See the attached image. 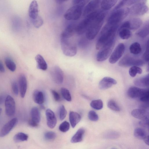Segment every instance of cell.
<instances>
[{"mask_svg":"<svg viewBox=\"0 0 149 149\" xmlns=\"http://www.w3.org/2000/svg\"><path fill=\"white\" fill-rule=\"evenodd\" d=\"M88 0H74L72 1L73 6L69 8L65 13L64 16L68 20H77L82 14L85 5Z\"/></svg>","mask_w":149,"mask_h":149,"instance_id":"6da1fadb","label":"cell"},{"mask_svg":"<svg viewBox=\"0 0 149 149\" xmlns=\"http://www.w3.org/2000/svg\"><path fill=\"white\" fill-rule=\"evenodd\" d=\"M118 26H111L107 24L103 28L96 43V49H100L114 36Z\"/></svg>","mask_w":149,"mask_h":149,"instance_id":"7a4b0ae2","label":"cell"},{"mask_svg":"<svg viewBox=\"0 0 149 149\" xmlns=\"http://www.w3.org/2000/svg\"><path fill=\"white\" fill-rule=\"evenodd\" d=\"M106 13L101 11L93 21L86 32V36L89 40L93 39L99 32L104 22Z\"/></svg>","mask_w":149,"mask_h":149,"instance_id":"3957f363","label":"cell"},{"mask_svg":"<svg viewBox=\"0 0 149 149\" xmlns=\"http://www.w3.org/2000/svg\"><path fill=\"white\" fill-rule=\"evenodd\" d=\"M130 13L129 8L124 7L113 10L109 17L107 23L112 26H119L120 23Z\"/></svg>","mask_w":149,"mask_h":149,"instance_id":"277c9868","label":"cell"},{"mask_svg":"<svg viewBox=\"0 0 149 149\" xmlns=\"http://www.w3.org/2000/svg\"><path fill=\"white\" fill-rule=\"evenodd\" d=\"M116 40L115 35L100 49L96 56V60L97 61H103L109 58L114 48Z\"/></svg>","mask_w":149,"mask_h":149,"instance_id":"5b68a950","label":"cell"},{"mask_svg":"<svg viewBox=\"0 0 149 149\" xmlns=\"http://www.w3.org/2000/svg\"><path fill=\"white\" fill-rule=\"evenodd\" d=\"M101 11L95 10L86 16L76 27V32L81 35L86 32L91 24Z\"/></svg>","mask_w":149,"mask_h":149,"instance_id":"8992f818","label":"cell"},{"mask_svg":"<svg viewBox=\"0 0 149 149\" xmlns=\"http://www.w3.org/2000/svg\"><path fill=\"white\" fill-rule=\"evenodd\" d=\"M60 41L61 49L65 55L72 57L76 54L77 51V47L71 42L68 39L61 37Z\"/></svg>","mask_w":149,"mask_h":149,"instance_id":"52a82bcc","label":"cell"},{"mask_svg":"<svg viewBox=\"0 0 149 149\" xmlns=\"http://www.w3.org/2000/svg\"><path fill=\"white\" fill-rule=\"evenodd\" d=\"M144 0H139L130 7L129 13L134 16L144 15L148 11V8Z\"/></svg>","mask_w":149,"mask_h":149,"instance_id":"ba28073f","label":"cell"},{"mask_svg":"<svg viewBox=\"0 0 149 149\" xmlns=\"http://www.w3.org/2000/svg\"><path fill=\"white\" fill-rule=\"evenodd\" d=\"M145 63L143 60L135 58L129 56H125L122 58L118 62V65L121 67H128L130 66H141Z\"/></svg>","mask_w":149,"mask_h":149,"instance_id":"9c48e42d","label":"cell"},{"mask_svg":"<svg viewBox=\"0 0 149 149\" xmlns=\"http://www.w3.org/2000/svg\"><path fill=\"white\" fill-rule=\"evenodd\" d=\"M142 21L139 18H134L124 22L120 26L119 30L126 29L134 30L139 28L142 25Z\"/></svg>","mask_w":149,"mask_h":149,"instance_id":"30bf717a","label":"cell"},{"mask_svg":"<svg viewBox=\"0 0 149 149\" xmlns=\"http://www.w3.org/2000/svg\"><path fill=\"white\" fill-rule=\"evenodd\" d=\"M125 46L123 43L119 44L116 47L109 58V62L111 64L117 62L122 57L125 52Z\"/></svg>","mask_w":149,"mask_h":149,"instance_id":"8fae6325","label":"cell"},{"mask_svg":"<svg viewBox=\"0 0 149 149\" xmlns=\"http://www.w3.org/2000/svg\"><path fill=\"white\" fill-rule=\"evenodd\" d=\"M5 111L6 115L12 117L15 111V103L13 98L10 95H7L5 101Z\"/></svg>","mask_w":149,"mask_h":149,"instance_id":"7c38bea8","label":"cell"},{"mask_svg":"<svg viewBox=\"0 0 149 149\" xmlns=\"http://www.w3.org/2000/svg\"><path fill=\"white\" fill-rule=\"evenodd\" d=\"M51 75L53 81L57 84L62 83L64 75L62 70L58 66L54 67L51 71Z\"/></svg>","mask_w":149,"mask_h":149,"instance_id":"4fadbf2b","label":"cell"},{"mask_svg":"<svg viewBox=\"0 0 149 149\" xmlns=\"http://www.w3.org/2000/svg\"><path fill=\"white\" fill-rule=\"evenodd\" d=\"M18 119L14 118L6 123L2 127L0 131V137H3L7 135L16 125Z\"/></svg>","mask_w":149,"mask_h":149,"instance_id":"5bb4252c","label":"cell"},{"mask_svg":"<svg viewBox=\"0 0 149 149\" xmlns=\"http://www.w3.org/2000/svg\"><path fill=\"white\" fill-rule=\"evenodd\" d=\"M100 1H101L99 0H93L89 1L84 8L82 13V16H86L95 11L98 6Z\"/></svg>","mask_w":149,"mask_h":149,"instance_id":"9a60e30c","label":"cell"},{"mask_svg":"<svg viewBox=\"0 0 149 149\" xmlns=\"http://www.w3.org/2000/svg\"><path fill=\"white\" fill-rule=\"evenodd\" d=\"M116 84V81L113 78L109 77H105L100 81L98 86L100 89L105 90Z\"/></svg>","mask_w":149,"mask_h":149,"instance_id":"2e32d148","label":"cell"},{"mask_svg":"<svg viewBox=\"0 0 149 149\" xmlns=\"http://www.w3.org/2000/svg\"><path fill=\"white\" fill-rule=\"evenodd\" d=\"M146 90V89H142L136 87L132 86L130 87L128 90L127 94L131 98H139Z\"/></svg>","mask_w":149,"mask_h":149,"instance_id":"e0dca14e","label":"cell"},{"mask_svg":"<svg viewBox=\"0 0 149 149\" xmlns=\"http://www.w3.org/2000/svg\"><path fill=\"white\" fill-rule=\"evenodd\" d=\"M19 90L22 98H24L27 89V81L25 75L20 74L18 79Z\"/></svg>","mask_w":149,"mask_h":149,"instance_id":"ac0fdd59","label":"cell"},{"mask_svg":"<svg viewBox=\"0 0 149 149\" xmlns=\"http://www.w3.org/2000/svg\"><path fill=\"white\" fill-rule=\"evenodd\" d=\"M47 124L49 127L54 128L57 123L56 118L53 111L50 109H47L45 112Z\"/></svg>","mask_w":149,"mask_h":149,"instance_id":"d6986e66","label":"cell"},{"mask_svg":"<svg viewBox=\"0 0 149 149\" xmlns=\"http://www.w3.org/2000/svg\"><path fill=\"white\" fill-rule=\"evenodd\" d=\"M38 5L36 1H33L31 3L29 8V15L31 20L36 18L38 15Z\"/></svg>","mask_w":149,"mask_h":149,"instance_id":"ffe728a7","label":"cell"},{"mask_svg":"<svg viewBox=\"0 0 149 149\" xmlns=\"http://www.w3.org/2000/svg\"><path fill=\"white\" fill-rule=\"evenodd\" d=\"M149 74L141 77L136 79L134 81V84L136 86L141 87H146L149 86Z\"/></svg>","mask_w":149,"mask_h":149,"instance_id":"44dd1931","label":"cell"},{"mask_svg":"<svg viewBox=\"0 0 149 149\" xmlns=\"http://www.w3.org/2000/svg\"><path fill=\"white\" fill-rule=\"evenodd\" d=\"M76 27L74 24L68 25L61 33V37L69 39L76 32Z\"/></svg>","mask_w":149,"mask_h":149,"instance_id":"7402d4cb","label":"cell"},{"mask_svg":"<svg viewBox=\"0 0 149 149\" xmlns=\"http://www.w3.org/2000/svg\"><path fill=\"white\" fill-rule=\"evenodd\" d=\"M69 120L72 128H74L79 122L81 119V116L77 112L71 111L69 113Z\"/></svg>","mask_w":149,"mask_h":149,"instance_id":"603a6c76","label":"cell"},{"mask_svg":"<svg viewBox=\"0 0 149 149\" xmlns=\"http://www.w3.org/2000/svg\"><path fill=\"white\" fill-rule=\"evenodd\" d=\"M37 63L38 68L43 70H46L47 68V64L43 57L40 55L38 54L35 57Z\"/></svg>","mask_w":149,"mask_h":149,"instance_id":"cb8c5ba5","label":"cell"},{"mask_svg":"<svg viewBox=\"0 0 149 149\" xmlns=\"http://www.w3.org/2000/svg\"><path fill=\"white\" fill-rule=\"evenodd\" d=\"M85 130L83 128H79L72 138L71 141L72 143L81 142L83 139Z\"/></svg>","mask_w":149,"mask_h":149,"instance_id":"d4e9b609","label":"cell"},{"mask_svg":"<svg viewBox=\"0 0 149 149\" xmlns=\"http://www.w3.org/2000/svg\"><path fill=\"white\" fill-rule=\"evenodd\" d=\"M33 98L34 102L39 104H42L45 101V97L43 93L38 90H35L33 92Z\"/></svg>","mask_w":149,"mask_h":149,"instance_id":"484cf974","label":"cell"},{"mask_svg":"<svg viewBox=\"0 0 149 149\" xmlns=\"http://www.w3.org/2000/svg\"><path fill=\"white\" fill-rule=\"evenodd\" d=\"M131 114L134 118L140 120L148 116L146 110L143 109H136L133 110L131 112Z\"/></svg>","mask_w":149,"mask_h":149,"instance_id":"4316f807","label":"cell"},{"mask_svg":"<svg viewBox=\"0 0 149 149\" xmlns=\"http://www.w3.org/2000/svg\"><path fill=\"white\" fill-rule=\"evenodd\" d=\"M118 0H102L100 1L102 9L104 10H107L111 9L116 3Z\"/></svg>","mask_w":149,"mask_h":149,"instance_id":"83f0119b","label":"cell"},{"mask_svg":"<svg viewBox=\"0 0 149 149\" xmlns=\"http://www.w3.org/2000/svg\"><path fill=\"white\" fill-rule=\"evenodd\" d=\"M149 24L148 21L136 33L138 36L142 38L146 37L149 33Z\"/></svg>","mask_w":149,"mask_h":149,"instance_id":"f1b7e54d","label":"cell"},{"mask_svg":"<svg viewBox=\"0 0 149 149\" xmlns=\"http://www.w3.org/2000/svg\"><path fill=\"white\" fill-rule=\"evenodd\" d=\"M139 1L136 0H123L120 1L115 7L114 8L113 10L123 8V7L125 6H128L133 5L137 3Z\"/></svg>","mask_w":149,"mask_h":149,"instance_id":"f546056e","label":"cell"},{"mask_svg":"<svg viewBox=\"0 0 149 149\" xmlns=\"http://www.w3.org/2000/svg\"><path fill=\"white\" fill-rule=\"evenodd\" d=\"M31 120L38 123L40 120V114L38 108L36 107L32 108L31 110Z\"/></svg>","mask_w":149,"mask_h":149,"instance_id":"4dcf8cb0","label":"cell"},{"mask_svg":"<svg viewBox=\"0 0 149 149\" xmlns=\"http://www.w3.org/2000/svg\"><path fill=\"white\" fill-rule=\"evenodd\" d=\"M130 52L134 55L140 54L142 51V49L140 44L138 42L132 43L129 47Z\"/></svg>","mask_w":149,"mask_h":149,"instance_id":"1f68e13d","label":"cell"},{"mask_svg":"<svg viewBox=\"0 0 149 149\" xmlns=\"http://www.w3.org/2000/svg\"><path fill=\"white\" fill-rule=\"evenodd\" d=\"M134 134L136 137L141 139H143L147 135L146 130L141 128H136L134 131Z\"/></svg>","mask_w":149,"mask_h":149,"instance_id":"d6a6232c","label":"cell"},{"mask_svg":"<svg viewBox=\"0 0 149 149\" xmlns=\"http://www.w3.org/2000/svg\"><path fill=\"white\" fill-rule=\"evenodd\" d=\"M28 136L26 134L22 132H19L14 136L13 140L15 142H18L24 141L27 140Z\"/></svg>","mask_w":149,"mask_h":149,"instance_id":"836d02e7","label":"cell"},{"mask_svg":"<svg viewBox=\"0 0 149 149\" xmlns=\"http://www.w3.org/2000/svg\"><path fill=\"white\" fill-rule=\"evenodd\" d=\"M132 33L130 31L127 29H123L119 30V36L122 39H127L132 36Z\"/></svg>","mask_w":149,"mask_h":149,"instance_id":"e575fe53","label":"cell"},{"mask_svg":"<svg viewBox=\"0 0 149 149\" xmlns=\"http://www.w3.org/2000/svg\"><path fill=\"white\" fill-rule=\"evenodd\" d=\"M5 62L8 69L12 72L15 71L16 68L15 63L11 59L7 57L5 58Z\"/></svg>","mask_w":149,"mask_h":149,"instance_id":"d590c367","label":"cell"},{"mask_svg":"<svg viewBox=\"0 0 149 149\" xmlns=\"http://www.w3.org/2000/svg\"><path fill=\"white\" fill-rule=\"evenodd\" d=\"M91 106L93 108L97 110L102 109L103 107V103L100 99L94 100L90 103Z\"/></svg>","mask_w":149,"mask_h":149,"instance_id":"8d00e7d4","label":"cell"},{"mask_svg":"<svg viewBox=\"0 0 149 149\" xmlns=\"http://www.w3.org/2000/svg\"><path fill=\"white\" fill-rule=\"evenodd\" d=\"M142 72L141 69L138 66H134L130 68L129 70V74L132 77H135L137 74H141Z\"/></svg>","mask_w":149,"mask_h":149,"instance_id":"74e56055","label":"cell"},{"mask_svg":"<svg viewBox=\"0 0 149 149\" xmlns=\"http://www.w3.org/2000/svg\"><path fill=\"white\" fill-rule=\"evenodd\" d=\"M107 107L109 109L113 111H119L120 110V107L116 102L113 100H111L108 102Z\"/></svg>","mask_w":149,"mask_h":149,"instance_id":"f35d334b","label":"cell"},{"mask_svg":"<svg viewBox=\"0 0 149 149\" xmlns=\"http://www.w3.org/2000/svg\"><path fill=\"white\" fill-rule=\"evenodd\" d=\"M119 134L118 132L115 131L111 130L106 132L104 134L105 138L108 139H114L118 138Z\"/></svg>","mask_w":149,"mask_h":149,"instance_id":"ab89813d","label":"cell"},{"mask_svg":"<svg viewBox=\"0 0 149 149\" xmlns=\"http://www.w3.org/2000/svg\"><path fill=\"white\" fill-rule=\"evenodd\" d=\"M61 92L62 96L66 100L70 102L72 100V97L69 91L65 88H62Z\"/></svg>","mask_w":149,"mask_h":149,"instance_id":"60d3db41","label":"cell"},{"mask_svg":"<svg viewBox=\"0 0 149 149\" xmlns=\"http://www.w3.org/2000/svg\"><path fill=\"white\" fill-rule=\"evenodd\" d=\"M31 20L33 26L37 28L40 27L43 23L42 18L39 15L36 19Z\"/></svg>","mask_w":149,"mask_h":149,"instance_id":"b9f144b4","label":"cell"},{"mask_svg":"<svg viewBox=\"0 0 149 149\" xmlns=\"http://www.w3.org/2000/svg\"><path fill=\"white\" fill-rule=\"evenodd\" d=\"M58 113L60 119L63 120L67 114L66 110L63 105H61L59 107Z\"/></svg>","mask_w":149,"mask_h":149,"instance_id":"7bdbcfd3","label":"cell"},{"mask_svg":"<svg viewBox=\"0 0 149 149\" xmlns=\"http://www.w3.org/2000/svg\"><path fill=\"white\" fill-rule=\"evenodd\" d=\"M70 128L69 123L67 121H64L62 122L59 125V130L63 132H65L68 131Z\"/></svg>","mask_w":149,"mask_h":149,"instance_id":"ee69618b","label":"cell"},{"mask_svg":"<svg viewBox=\"0 0 149 149\" xmlns=\"http://www.w3.org/2000/svg\"><path fill=\"white\" fill-rule=\"evenodd\" d=\"M88 116L89 119L93 121H97L99 119V116L94 111H90L88 113Z\"/></svg>","mask_w":149,"mask_h":149,"instance_id":"f6af8a7d","label":"cell"},{"mask_svg":"<svg viewBox=\"0 0 149 149\" xmlns=\"http://www.w3.org/2000/svg\"><path fill=\"white\" fill-rule=\"evenodd\" d=\"M139 124L142 127L146 128H149V118L148 116H146L141 120Z\"/></svg>","mask_w":149,"mask_h":149,"instance_id":"bcb514c9","label":"cell"},{"mask_svg":"<svg viewBox=\"0 0 149 149\" xmlns=\"http://www.w3.org/2000/svg\"><path fill=\"white\" fill-rule=\"evenodd\" d=\"M44 137L47 140H52L55 139L56 138V134L53 132H47L45 134Z\"/></svg>","mask_w":149,"mask_h":149,"instance_id":"7dc6e473","label":"cell"},{"mask_svg":"<svg viewBox=\"0 0 149 149\" xmlns=\"http://www.w3.org/2000/svg\"><path fill=\"white\" fill-rule=\"evenodd\" d=\"M12 89L13 94L15 95H17L19 93V88L18 84L15 81L12 83Z\"/></svg>","mask_w":149,"mask_h":149,"instance_id":"c3c4849f","label":"cell"},{"mask_svg":"<svg viewBox=\"0 0 149 149\" xmlns=\"http://www.w3.org/2000/svg\"><path fill=\"white\" fill-rule=\"evenodd\" d=\"M140 100L143 102H148L149 99V91L146 89L141 97L139 98Z\"/></svg>","mask_w":149,"mask_h":149,"instance_id":"681fc988","label":"cell"},{"mask_svg":"<svg viewBox=\"0 0 149 149\" xmlns=\"http://www.w3.org/2000/svg\"><path fill=\"white\" fill-rule=\"evenodd\" d=\"M143 58L144 60L147 62H148L149 58V49H148V40L146 43V49L143 54Z\"/></svg>","mask_w":149,"mask_h":149,"instance_id":"f907efd6","label":"cell"},{"mask_svg":"<svg viewBox=\"0 0 149 149\" xmlns=\"http://www.w3.org/2000/svg\"><path fill=\"white\" fill-rule=\"evenodd\" d=\"M51 91L55 100L56 101H60L61 98L58 93L56 91L53 90H52Z\"/></svg>","mask_w":149,"mask_h":149,"instance_id":"816d5d0a","label":"cell"},{"mask_svg":"<svg viewBox=\"0 0 149 149\" xmlns=\"http://www.w3.org/2000/svg\"><path fill=\"white\" fill-rule=\"evenodd\" d=\"M28 124L30 126L33 127H37L38 125V123H36L31 119L29 121Z\"/></svg>","mask_w":149,"mask_h":149,"instance_id":"f5cc1de1","label":"cell"},{"mask_svg":"<svg viewBox=\"0 0 149 149\" xmlns=\"http://www.w3.org/2000/svg\"><path fill=\"white\" fill-rule=\"evenodd\" d=\"M6 97H5V96L3 94L0 95V105L2 104L5 102Z\"/></svg>","mask_w":149,"mask_h":149,"instance_id":"db71d44e","label":"cell"},{"mask_svg":"<svg viewBox=\"0 0 149 149\" xmlns=\"http://www.w3.org/2000/svg\"><path fill=\"white\" fill-rule=\"evenodd\" d=\"M0 71L2 72H4L5 69L2 62L0 60Z\"/></svg>","mask_w":149,"mask_h":149,"instance_id":"11a10c76","label":"cell"},{"mask_svg":"<svg viewBox=\"0 0 149 149\" xmlns=\"http://www.w3.org/2000/svg\"><path fill=\"white\" fill-rule=\"evenodd\" d=\"M143 141L144 143L147 145H149V136L147 135L143 139Z\"/></svg>","mask_w":149,"mask_h":149,"instance_id":"9f6ffc18","label":"cell"},{"mask_svg":"<svg viewBox=\"0 0 149 149\" xmlns=\"http://www.w3.org/2000/svg\"><path fill=\"white\" fill-rule=\"evenodd\" d=\"M65 1V0H56V2L58 4H61L63 2H65V1Z\"/></svg>","mask_w":149,"mask_h":149,"instance_id":"6f0895ef","label":"cell"},{"mask_svg":"<svg viewBox=\"0 0 149 149\" xmlns=\"http://www.w3.org/2000/svg\"><path fill=\"white\" fill-rule=\"evenodd\" d=\"M2 112V109L0 107V115Z\"/></svg>","mask_w":149,"mask_h":149,"instance_id":"680465c9","label":"cell"},{"mask_svg":"<svg viewBox=\"0 0 149 149\" xmlns=\"http://www.w3.org/2000/svg\"></svg>","mask_w":149,"mask_h":149,"instance_id":"91938a15","label":"cell"}]
</instances>
